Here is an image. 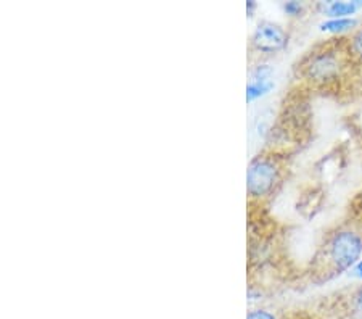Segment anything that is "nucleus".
<instances>
[{"label": "nucleus", "instance_id": "f257e3e1", "mask_svg": "<svg viewBox=\"0 0 362 319\" xmlns=\"http://www.w3.org/2000/svg\"><path fill=\"white\" fill-rule=\"evenodd\" d=\"M362 255V232L351 224H343L330 234L317 250L313 261L314 277L330 279L340 272L353 269Z\"/></svg>", "mask_w": 362, "mask_h": 319}, {"label": "nucleus", "instance_id": "f03ea898", "mask_svg": "<svg viewBox=\"0 0 362 319\" xmlns=\"http://www.w3.org/2000/svg\"><path fill=\"white\" fill-rule=\"evenodd\" d=\"M349 62L353 58L348 50V39H330L298 63V76L309 86L324 89L335 86L343 78Z\"/></svg>", "mask_w": 362, "mask_h": 319}, {"label": "nucleus", "instance_id": "7ed1b4c3", "mask_svg": "<svg viewBox=\"0 0 362 319\" xmlns=\"http://www.w3.org/2000/svg\"><path fill=\"white\" fill-rule=\"evenodd\" d=\"M287 160L274 150H264L251 160L247 174V192L251 203L269 200L282 185Z\"/></svg>", "mask_w": 362, "mask_h": 319}, {"label": "nucleus", "instance_id": "20e7f679", "mask_svg": "<svg viewBox=\"0 0 362 319\" xmlns=\"http://www.w3.org/2000/svg\"><path fill=\"white\" fill-rule=\"evenodd\" d=\"M288 44V33L282 25L274 21H261L250 39L251 54L274 55Z\"/></svg>", "mask_w": 362, "mask_h": 319}, {"label": "nucleus", "instance_id": "39448f33", "mask_svg": "<svg viewBox=\"0 0 362 319\" xmlns=\"http://www.w3.org/2000/svg\"><path fill=\"white\" fill-rule=\"evenodd\" d=\"M362 4L359 2H330L324 7V13L330 16L332 20H340V18H349L353 16Z\"/></svg>", "mask_w": 362, "mask_h": 319}, {"label": "nucleus", "instance_id": "423d86ee", "mask_svg": "<svg viewBox=\"0 0 362 319\" xmlns=\"http://www.w3.org/2000/svg\"><path fill=\"white\" fill-rule=\"evenodd\" d=\"M346 315L349 319H362V286L348 295Z\"/></svg>", "mask_w": 362, "mask_h": 319}, {"label": "nucleus", "instance_id": "0eeeda50", "mask_svg": "<svg viewBox=\"0 0 362 319\" xmlns=\"http://www.w3.org/2000/svg\"><path fill=\"white\" fill-rule=\"evenodd\" d=\"M356 25H358V21L353 18H340V20L325 21L320 25V28H322V31H327V33L341 34V33L349 31V29H353Z\"/></svg>", "mask_w": 362, "mask_h": 319}, {"label": "nucleus", "instance_id": "6e6552de", "mask_svg": "<svg viewBox=\"0 0 362 319\" xmlns=\"http://www.w3.org/2000/svg\"><path fill=\"white\" fill-rule=\"evenodd\" d=\"M348 50L353 60L362 63V28L356 29L348 39Z\"/></svg>", "mask_w": 362, "mask_h": 319}, {"label": "nucleus", "instance_id": "1a4fd4ad", "mask_svg": "<svg viewBox=\"0 0 362 319\" xmlns=\"http://www.w3.org/2000/svg\"><path fill=\"white\" fill-rule=\"evenodd\" d=\"M247 319H280L277 313H274L271 310L266 308H258V310H251L248 313Z\"/></svg>", "mask_w": 362, "mask_h": 319}, {"label": "nucleus", "instance_id": "9d476101", "mask_svg": "<svg viewBox=\"0 0 362 319\" xmlns=\"http://www.w3.org/2000/svg\"><path fill=\"white\" fill-rule=\"evenodd\" d=\"M285 13L290 16H298L303 11V4L301 2H287L284 5Z\"/></svg>", "mask_w": 362, "mask_h": 319}, {"label": "nucleus", "instance_id": "9b49d317", "mask_svg": "<svg viewBox=\"0 0 362 319\" xmlns=\"http://www.w3.org/2000/svg\"><path fill=\"white\" fill-rule=\"evenodd\" d=\"M351 274H353L354 277H358V279H361V281H362V260H359L358 263L354 265V268L351 269Z\"/></svg>", "mask_w": 362, "mask_h": 319}]
</instances>
